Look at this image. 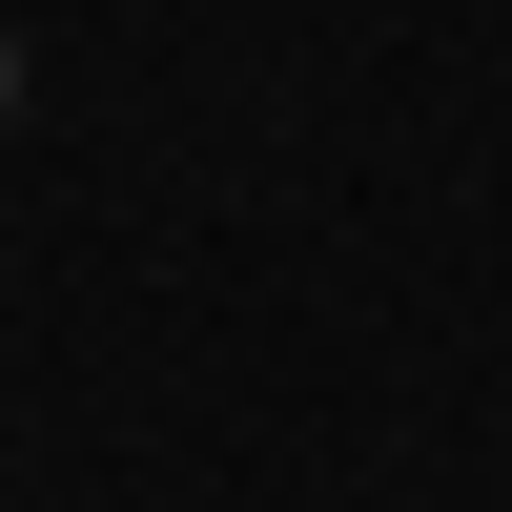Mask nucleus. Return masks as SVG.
<instances>
[{"mask_svg":"<svg viewBox=\"0 0 512 512\" xmlns=\"http://www.w3.org/2000/svg\"><path fill=\"white\" fill-rule=\"evenodd\" d=\"M0 103H21V41H0Z\"/></svg>","mask_w":512,"mask_h":512,"instance_id":"obj_1","label":"nucleus"}]
</instances>
